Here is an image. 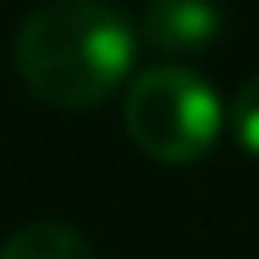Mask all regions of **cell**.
<instances>
[{"label":"cell","instance_id":"obj_5","mask_svg":"<svg viewBox=\"0 0 259 259\" xmlns=\"http://www.w3.org/2000/svg\"><path fill=\"white\" fill-rule=\"evenodd\" d=\"M232 132H237L241 150L259 155V73L241 82V91L232 100Z\"/></svg>","mask_w":259,"mask_h":259},{"label":"cell","instance_id":"obj_2","mask_svg":"<svg viewBox=\"0 0 259 259\" xmlns=\"http://www.w3.org/2000/svg\"><path fill=\"white\" fill-rule=\"evenodd\" d=\"M123 123H127V137L150 159L191 164L219 141L223 100L200 73L182 64H155L132 77L123 100Z\"/></svg>","mask_w":259,"mask_h":259},{"label":"cell","instance_id":"obj_3","mask_svg":"<svg viewBox=\"0 0 259 259\" xmlns=\"http://www.w3.org/2000/svg\"><path fill=\"white\" fill-rule=\"evenodd\" d=\"M219 32H223L219 0H146L141 9V36L164 55L200 50Z\"/></svg>","mask_w":259,"mask_h":259},{"label":"cell","instance_id":"obj_1","mask_svg":"<svg viewBox=\"0 0 259 259\" xmlns=\"http://www.w3.org/2000/svg\"><path fill=\"white\" fill-rule=\"evenodd\" d=\"M14 59L46 105L91 109L132 73L137 27L109 0H46L18 27Z\"/></svg>","mask_w":259,"mask_h":259},{"label":"cell","instance_id":"obj_4","mask_svg":"<svg viewBox=\"0 0 259 259\" xmlns=\"http://www.w3.org/2000/svg\"><path fill=\"white\" fill-rule=\"evenodd\" d=\"M0 259H96V250L68 223H27L14 237H5Z\"/></svg>","mask_w":259,"mask_h":259}]
</instances>
